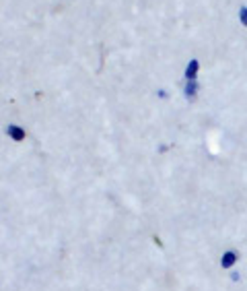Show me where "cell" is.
I'll list each match as a JSON object with an SVG mask.
<instances>
[{"instance_id":"7a4b0ae2","label":"cell","mask_w":247,"mask_h":291,"mask_svg":"<svg viewBox=\"0 0 247 291\" xmlns=\"http://www.w3.org/2000/svg\"><path fill=\"white\" fill-rule=\"evenodd\" d=\"M198 71H200V62L194 58V60H190V64L185 66V79H187V81H196Z\"/></svg>"},{"instance_id":"3957f363","label":"cell","mask_w":247,"mask_h":291,"mask_svg":"<svg viewBox=\"0 0 247 291\" xmlns=\"http://www.w3.org/2000/svg\"><path fill=\"white\" fill-rule=\"evenodd\" d=\"M198 91H200V85L196 83V81H187L185 87H183V93H185V97H187V99H196Z\"/></svg>"},{"instance_id":"277c9868","label":"cell","mask_w":247,"mask_h":291,"mask_svg":"<svg viewBox=\"0 0 247 291\" xmlns=\"http://www.w3.org/2000/svg\"><path fill=\"white\" fill-rule=\"evenodd\" d=\"M235 262H237V254H235V252H225V254H222V260H220L222 269H231Z\"/></svg>"},{"instance_id":"5b68a950","label":"cell","mask_w":247,"mask_h":291,"mask_svg":"<svg viewBox=\"0 0 247 291\" xmlns=\"http://www.w3.org/2000/svg\"><path fill=\"white\" fill-rule=\"evenodd\" d=\"M239 23L243 27H247V6H241L239 8Z\"/></svg>"},{"instance_id":"6da1fadb","label":"cell","mask_w":247,"mask_h":291,"mask_svg":"<svg viewBox=\"0 0 247 291\" xmlns=\"http://www.w3.org/2000/svg\"><path fill=\"white\" fill-rule=\"evenodd\" d=\"M6 134L13 138V141H23V138H25V130H23L21 126H15V124H10V126H6Z\"/></svg>"}]
</instances>
